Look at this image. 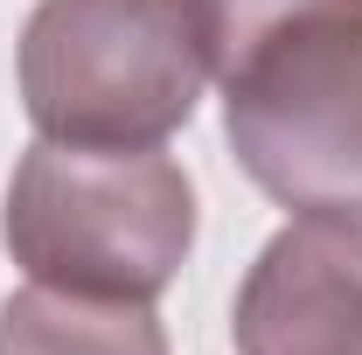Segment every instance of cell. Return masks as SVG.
I'll list each match as a JSON object with an SVG mask.
<instances>
[{"mask_svg":"<svg viewBox=\"0 0 362 355\" xmlns=\"http://www.w3.org/2000/svg\"><path fill=\"white\" fill-rule=\"evenodd\" d=\"M0 244L35 286L153 307L195 251V181L160 146L35 139L7 181Z\"/></svg>","mask_w":362,"mask_h":355,"instance_id":"obj_1","label":"cell"},{"mask_svg":"<svg viewBox=\"0 0 362 355\" xmlns=\"http://www.w3.org/2000/svg\"><path fill=\"white\" fill-rule=\"evenodd\" d=\"M237 355H362V216H293L251 258L237 307Z\"/></svg>","mask_w":362,"mask_h":355,"instance_id":"obj_4","label":"cell"},{"mask_svg":"<svg viewBox=\"0 0 362 355\" xmlns=\"http://www.w3.org/2000/svg\"><path fill=\"white\" fill-rule=\"evenodd\" d=\"M223 133L279 209L362 216V14H320L237 63Z\"/></svg>","mask_w":362,"mask_h":355,"instance_id":"obj_3","label":"cell"},{"mask_svg":"<svg viewBox=\"0 0 362 355\" xmlns=\"http://www.w3.org/2000/svg\"><path fill=\"white\" fill-rule=\"evenodd\" d=\"M0 355H168V334L146 300L28 286L0 300Z\"/></svg>","mask_w":362,"mask_h":355,"instance_id":"obj_5","label":"cell"},{"mask_svg":"<svg viewBox=\"0 0 362 355\" xmlns=\"http://www.w3.org/2000/svg\"><path fill=\"white\" fill-rule=\"evenodd\" d=\"M14 77L35 139L160 146L195 119L209 63L188 0H35Z\"/></svg>","mask_w":362,"mask_h":355,"instance_id":"obj_2","label":"cell"},{"mask_svg":"<svg viewBox=\"0 0 362 355\" xmlns=\"http://www.w3.org/2000/svg\"><path fill=\"white\" fill-rule=\"evenodd\" d=\"M320 14H362V0H188L195 42H202V63H209L216 84L237 63H251L265 42L307 28Z\"/></svg>","mask_w":362,"mask_h":355,"instance_id":"obj_6","label":"cell"}]
</instances>
